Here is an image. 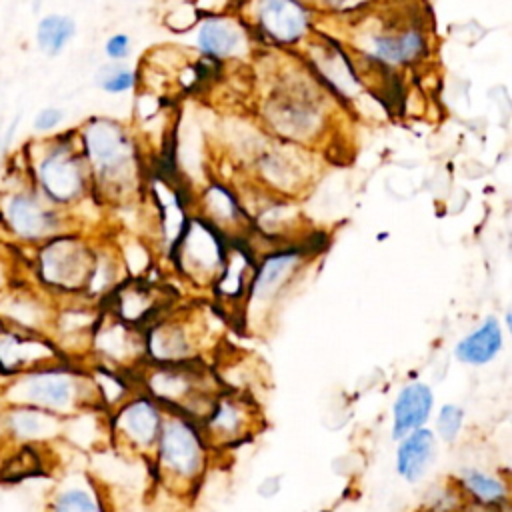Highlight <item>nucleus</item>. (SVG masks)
Instances as JSON below:
<instances>
[{"instance_id":"nucleus-18","label":"nucleus","mask_w":512,"mask_h":512,"mask_svg":"<svg viewBox=\"0 0 512 512\" xmlns=\"http://www.w3.org/2000/svg\"><path fill=\"white\" fill-rule=\"evenodd\" d=\"M44 512H110L100 484L84 470L64 472L46 498Z\"/></svg>"},{"instance_id":"nucleus-22","label":"nucleus","mask_w":512,"mask_h":512,"mask_svg":"<svg viewBox=\"0 0 512 512\" xmlns=\"http://www.w3.org/2000/svg\"><path fill=\"white\" fill-rule=\"evenodd\" d=\"M196 48L212 58L240 56L246 46V32L240 22L228 16L212 14L198 24L194 36Z\"/></svg>"},{"instance_id":"nucleus-5","label":"nucleus","mask_w":512,"mask_h":512,"mask_svg":"<svg viewBox=\"0 0 512 512\" xmlns=\"http://www.w3.org/2000/svg\"><path fill=\"white\" fill-rule=\"evenodd\" d=\"M92 188L106 194L124 190L136 174L134 144L126 130L110 118H90L76 132Z\"/></svg>"},{"instance_id":"nucleus-7","label":"nucleus","mask_w":512,"mask_h":512,"mask_svg":"<svg viewBox=\"0 0 512 512\" xmlns=\"http://www.w3.org/2000/svg\"><path fill=\"white\" fill-rule=\"evenodd\" d=\"M164 418V406L144 390H136L108 412V440L118 450L152 458Z\"/></svg>"},{"instance_id":"nucleus-6","label":"nucleus","mask_w":512,"mask_h":512,"mask_svg":"<svg viewBox=\"0 0 512 512\" xmlns=\"http://www.w3.org/2000/svg\"><path fill=\"white\" fill-rule=\"evenodd\" d=\"M96 250L78 232H62L34 248L32 270L38 288L50 296H84Z\"/></svg>"},{"instance_id":"nucleus-34","label":"nucleus","mask_w":512,"mask_h":512,"mask_svg":"<svg viewBox=\"0 0 512 512\" xmlns=\"http://www.w3.org/2000/svg\"><path fill=\"white\" fill-rule=\"evenodd\" d=\"M104 54L110 62H122L130 54V36L124 32L110 34L104 42Z\"/></svg>"},{"instance_id":"nucleus-26","label":"nucleus","mask_w":512,"mask_h":512,"mask_svg":"<svg viewBox=\"0 0 512 512\" xmlns=\"http://www.w3.org/2000/svg\"><path fill=\"white\" fill-rule=\"evenodd\" d=\"M318 110L304 100H284L276 102L272 122L276 130L288 138H304L318 128Z\"/></svg>"},{"instance_id":"nucleus-32","label":"nucleus","mask_w":512,"mask_h":512,"mask_svg":"<svg viewBox=\"0 0 512 512\" xmlns=\"http://www.w3.org/2000/svg\"><path fill=\"white\" fill-rule=\"evenodd\" d=\"M464 498L454 480L448 484H436L424 494V512H458Z\"/></svg>"},{"instance_id":"nucleus-13","label":"nucleus","mask_w":512,"mask_h":512,"mask_svg":"<svg viewBox=\"0 0 512 512\" xmlns=\"http://www.w3.org/2000/svg\"><path fill=\"white\" fill-rule=\"evenodd\" d=\"M302 262V254L296 250H278L268 254L254 270L246 290V312L256 318L274 306L282 296L288 282L294 278Z\"/></svg>"},{"instance_id":"nucleus-24","label":"nucleus","mask_w":512,"mask_h":512,"mask_svg":"<svg viewBox=\"0 0 512 512\" xmlns=\"http://www.w3.org/2000/svg\"><path fill=\"white\" fill-rule=\"evenodd\" d=\"M46 450L34 446H6L0 452V482L16 484L26 478L44 474Z\"/></svg>"},{"instance_id":"nucleus-35","label":"nucleus","mask_w":512,"mask_h":512,"mask_svg":"<svg viewBox=\"0 0 512 512\" xmlns=\"http://www.w3.org/2000/svg\"><path fill=\"white\" fill-rule=\"evenodd\" d=\"M322 6L326 8H334V10H354L360 4H364L366 0H318Z\"/></svg>"},{"instance_id":"nucleus-38","label":"nucleus","mask_w":512,"mask_h":512,"mask_svg":"<svg viewBox=\"0 0 512 512\" xmlns=\"http://www.w3.org/2000/svg\"><path fill=\"white\" fill-rule=\"evenodd\" d=\"M4 382H6V376H4V374H2V372H0V388H2V386H4Z\"/></svg>"},{"instance_id":"nucleus-4","label":"nucleus","mask_w":512,"mask_h":512,"mask_svg":"<svg viewBox=\"0 0 512 512\" xmlns=\"http://www.w3.org/2000/svg\"><path fill=\"white\" fill-rule=\"evenodd\" d=\"M210 452L198 420L180 412H166L152 452L158 478L166 488L192 492L208 468Z\"/></svg>"},{"instance_id":"nucleus-10","label":"nucleus","mask_w":512,"mask_h":512,"mask_svg":"<svg viewBox=\"0 0 512 512\" xmlns=\"http://www.w3.org/2000/svg\"><path fill=\"white\" fill-rule=\"evenodd\" d=\"M366 58L382 66H408L428 52V38L416 22L382 24L370 34L358 38Z\"/></svg>"},{"instance_id":"nucleus-39","label":"nucleus","mask_w":512,"mask_h":512,"mask_svg":"<svg viewBox=\"0 0 512 512\" xmlns=\"http://www.w3.org/2000/svg\"><path fill=\"white\" fill-rule=\"evenodd\" d=\"M322 512H328V510H322Z\"/></svg>"},{"instance_id":"nucleus-2","label":"nucleus","mask_w":512,"mask_h":512,"mask_svg":"<svg viewBox=\"0 0 512 512\" xmlns=\"http://www.w3.org/2000/svg\"><path fill=\"white\" fill-rule=\"evenodd\" d=\"M18 156L32 186L64 212L80 204L92 188L74 132L36 136L22 146Z\"/></svg>"},{"instance_id":"nucleus-1","label":"nucleus","mask_w":512,"mask_h":512,"mask_svg":"<svg viewBox=\"0 0 512 512\" xmlns=\"http://www.w3.org/2000/svg\"><path fill=\"white\" fill-rule=\"evenodd\" d=\"M0 398L4 404L32 406L64 420L98 408L88 368L68 358H56L10 376L0 388Z\"/></svg>"},{"instance_id":"nucleus-20","label":"nucleus","mask_w":512,"mask_h":512,"mask_svg":"<svg viewBox=\"0 0 512 512\" xmlns=\"http://www.w3.org/2000/svg\"><path fill=\"white\" fill-rule=\"evenodd\" d=\"M438 440L432 428L424 426L414 432H408L400 440H396L394 450V470L396 474L408 482L416 484L428 476L438 460Z\"/></svg>"},{"instance_id":"nucleus-23","label":"nucleus","mask_w":512,"mask_h":512,"mask_svg":"<svg viewBox=\"0 0 512 512\" xmlns=\"http://www.w3.org/2000/svg\"><path fill=\"white\" fill-rule=\"evenodd\" d=\"M454 484L460 490L462 498L468 502L500 510H506L508 506L510 488L508 480L502 478L500 474H494L478 466H462L456 472Z\"/></svg>"},{"instance_id":"nucleus-30","label":"nucleus","mask_w":512,"mask_h":512,"mask_svg":"<svg viewBox=\"0 0 512 512\" xmlns=\"http://www.w3.org/2000/svg\"><path fill=\"white\" fill-rule=\"evenodd\" d=\"M238 212H240V208H238L234 196L226 188L214 184L206 190V214L210 216V220H218V222H226V224L236 222Z\"/></svg>"},{"instance_id":"nucleus-25","label":"nucleus","mask_w":512,"mask_h":512,"mask_svg":"<svg viewBox=\"0 0 512 512\" xmlns=\"http://www.w3.org/2000/svg\"><path fill=\"white\" fill-rule=\"evenodd\" d=\"M74 36H76L74 18L60 12H48L40 16L34 28L36 48L48 58L60 56L68 48Z\"/></svg>"},{"instance_id":"nucleus-12","label":"nucleus","mask_w":512,"mask_h":512,"mask_svg":"<svg viewBox=\"0 0 512 512\" xmlns=\"http://www.w3.org/2000/svg\"><path fill=\"white\" fill-rule=\"evenodd\" d=\"M248 14L256 34L272 44H296L310 30V10L302 0H250Z\"/></svg>"},{"instance_id":"nucleus-27","label":"nucleus","mask_w":512,"mask_h":512,"mask_svg":"<svg viewBox=\"0 0 512 512\" xmlns=\"http://www.w3.org/2000/svg\"><path fill=\"white\" fill-rule=\"evenodd\" d=\"M320 56V54H318ZM316 68L322 74V78L340 94H354L358 90V78L352 70V64L344 52L330 46L322 50V56L316 58Z\"/></svg>"},{"instance_id":"nucleus-28","label":"nucleus","mask_w":512,"mask_h":512,"mask_svg":"<svg viewBox=\"0 0 512 512\" xmlns=\"http://www.w3.org/2000/svg\"><path fill=\"white\" fill-rule=\"evenodd\" d=\"M248 266V258L242 254V250H234V252H226V260L224 266L216 278V292L226 298V300H238L246 294V286H244V270ZM248 284V282H246Z\"/></svg>"},{"instance_id":"nucleus-16","label":"nucleus","mask_w":512,"mask_h":512,"mask_svg":"<svg viewBox=\"0 0 512 512\" xmlns=\"http://www.w3.org/2000/svg\"><path fill=\"white\" fill-rule=\"evenodd\" d=\"M56 358L62 356L48 336L0 322V372L6 376V380Z\"/></svg>"},{"instance_id":"nucleus-3","label":"nucleus","mask_w":512,"mask_h":512,"mask_svg":"<svg viewBox=\"0 0 512 512\" xmlns=\"http://www.w3.org/2000/svg\"><path fill=\"white\" fill-rule=\"evenodd\" d=\"M66 212L52 206L28 180L22 164L14 160L0 180V232L14 246L36 248L68 232Z\"/></svg>"},{"instance_id":"nucleus-36","label":"nucleus","mask_w":512,"mask_h":512,"mask_svg":"<svg viewBox=\"0 0 512 512\" xmlns=\"http://www.w3.org/2000/svg\"><path fill=\"white\" fill-rule=\"evenodd\" d=\"M458 512H506V510L492 508V506H482V504H474V502L464 500V502H462V506L458 508Z\"/></svg>"},{"instance_id":"nucleus-29","label":"nucleus","mask_w":512,"mask_h":512,"mask_svg":"<svg viewBox=\"0 0 512 512\" xmlns=\"http://www.w3.org/2000/svg\"><path fill=\"white\" fill-rule=\"evenodd\" d=\"M466 424V410L456 402H444L434 412V436L438 442L456 444Z\"/></svg>"},{"instance_id":"nucleus-19","label":"nucleus","mask_w":512,"mask_h":512,"mask_svg":"<svg viewBox=\"0 0 512 512\" xmlns=\"http://www.w3.org/2000/svg\"><path fill=\"white\" fill-rule=\"evenodd\" d=\"M436 406V394L424 380H410L394 396L390 408V436L400 440L408 432L428 426Z\"/></svg>"},{"instance_id":"nucleus-11","label":"nucleus","mask_w":512,"mask_h":512,"mask_svg":"<svg viewBox=\"0 0 512 512\" xmlns=\"http://www.w3.org/2000/svg\"><path fill=\"white\" fill-rule=\"evenodd\" d=\"M88 354L96 358L94 364L132 372L136 370V362L146 358L144 336H138L132 324H126L108 312L96 320Z\"/></svg>"},{"instance_id":"nucleus-17","label":"nucleus","mask_w":512,"mask_h":512,"mask_svg":"<svg viewBox=\"0 0 512 512\" xmlns=\"http://www.w3.org/2000/svg\"><path fill=\"white\" fill-rule=\"evenodd\" d=\"M144 356L152 364H184L198 358V332L182 320H158L144 334Z\"/></svg>"},{"instance_id":"nucleus-21","label":"nucleus","mask_w":512,"mask_h":512,"mask_svg":"<svg viewBox=\"0 0 512 512\" xmlns=\"http://www.w3.org/2000/svg\"><path fill=\"white\" fill-rule=\"evenodd\" d=\"M504 350V326L498 316H486L478 326L466 332L452 348L454 358L470 368L494 362Z\"/></svg>"},{"instance_id":"nucleus-9","label":"nucleus","mask_w":512,"mask_h":512,"mask_svg":"<svg viewBox=\"0 0 512 512\" xmlns=\"http://www.w3.org/2000/svg\"><path fill=\"white\" fill-rule=\"evenodd\" d=\"M174 258L178 266L194 280L210 282L218 278L224 260L226 246L220 232L212 226V222L190 220L184 226L178 242L174 244Z\"/></svg>"},{"instance_id":"nucleus-31","label":"nucleus","mask_w":512,"mask_h":512,"mask_svg":"<svg viewBox=\"0 0 512 512\" xmlns=\"http://www.w3.org/2000/svg\"><path fill=\"white\" fill-rule=\"evenodd\" d=\"M96 82L106 94H124L134 88L136 74L128 66H122L120 62H112L100 68V72L96 74Z\"/></svg>"},{"instance_id":"nucleus-15","label":"nucleus","mask_w":512,"mask_h":512,"mask_svg":"<svg viewBox=\"0 0 512 512\" xmlns=\"http://www.w3.org/2000/svg\"><path fill=\"white\" fill-rule=\"evenodd\" d=\"M56 304L38 286H12L0 294V322L48 336Z\"/></svg>"},{"instance_id":"nucleus-14","label":"nucleus","mask_w":512,"mask_h":512,"mask_svg":"<svg viewBox=\"0 0 512 512\" xmlns=\"http://www.w3.org/2000/svg\"><path fill=\"white\" fill-rule=\"evenodd\" d=\"M2 430L6 446L52 448L62 440L64 418L32 406L4 404Z\"/></svg>"},{"instance_id":"nucleus-37","label":"nucleus","mask_w":512,"mask_h":512,"mask_svg":"<svg viewBox=\"0 0 512 512\" xmlns=\"http://www.w3.org/2000/svg\"><path fill=\"white\" fill-rule=\"evenodd\" d=\"M2 408H4V402L0 398V452L6 448V440H4V430H2Z\"/></svg>"},{"instance_id":"nucleus-8","label":"nucleus","mask_w":512,"mask_h":512,"mask_svg":"<svg viewBox=\"0 0 512 512\" xmlns=\"http://www.w3.org/2000/svg\"><path fill=\"white\" fill-rule=\"evenodd\" d=\"M256 404L240 392L218 390L198 420L212 450L242 444L258 428Z\"/></svg>"},{"instance_id":"nucleus-33","label":"nucleus","mask_w":512,"mask_h":512,"mask_svg":"<svg viewBox=\"0 0 512 512\" xmlns=\"http://www.w3.org/2000/svg\"><path fill=\"white\" fill-rule=\"evenodd\" d=\"M64 122V110L60 106H44L32 118V132L36 136H52Z\"/></svg>"}]
</instances>
